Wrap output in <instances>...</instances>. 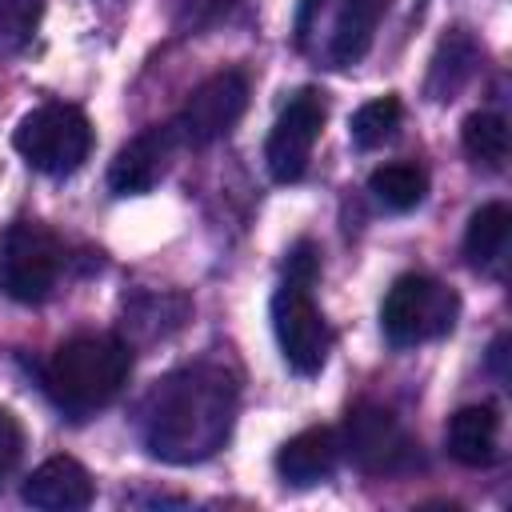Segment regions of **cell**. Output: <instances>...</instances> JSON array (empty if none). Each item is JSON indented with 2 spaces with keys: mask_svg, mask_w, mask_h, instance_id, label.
<instances>
[{
  "mask_svg": "<svg viewBox=\"0 0 512 512\" xmlns=\"http://www.w3.org/2000/svg\"><path fill=\"white\" fill-rule=\"evenodd\" d=\"M236 392L220 368L196 364L152 384L140 408V432L152 456L192 464L212 456L232 428Z\"/></svg>",
  "mask_w": 512,
  "mask_h": 512,
  "instance_id": "1",
  "label": "cell"
},
{
  "mask_svg": "<svg viewBox=\"0 0 512 512\" xmlns=\"http://www.w3.org/2000/svg\"><path fill=\"white\" fill-rule=\"evenodd\" d=\"M128 372H132V348L120 336L100 332V336L64 340L48 356L40 380H44L48 400L60 412L88 416L120 396V388L128 384Z\"/></svg>",
  "mask_w": 512,
  "mask_h": 512,
  "instance_id": "2",
  "label": "cell"
},
{
  "mask_svg": "<svg viewBox=\"0 0 512 512\" xmlns=\"http://www.w3.org/2000/svg\"><path fill=\"white\" fill-rule=\"evenodd\" d=\"M384 8L388 0H300L296 48L324 68H348L372 48Z\"/></svg>",
  "mask_w": 512,
  "mask_h": 512,
  "instance_id": "3",
  "label": "cell"
},
{
  "mask_svg": "<svg viewBox=\"0 0 512 512\" xmlns=\"http://www.w3.org/2000/svg\"><path fill=\"white\" fill-rule=\"evenodd\" d=\"M12 144L36 172L68 176L92 152V124L76 104H40L16 124Z\"/></svg>",
  "mask_w": 512,
  "mask_h": 512,
  "instance_id": "4",
  "label": "cell"
},
{
  "mask_svg": "<svg viewBox=\"0 0 512 512\" xmlns=\"http://www.w3.org/2000/svg\"><path fill=\"white\" fill-rule=\"evenodd\" d=\"M456 316H460V296L424 272H404L380 304V328L396 348L452 332Z\"/></svg>",
  "mask_w": 512,
  "mask_h": 512,
  "instance_id": "5",
  "label": "cell"
},
{
  "mask_svg": "<svg viewBox=\"0 0 512 512\" xmlns=\"http://www.w3.org/2000/svg\"><path fill=\"white\" fill-rule=\"evenodd\" d=\"M64 268V248L60 240L36 224V220H16L0 236V292L16 304H40L52 296L56 280Z\"/></svg>",
  "mask_w": 512,
  "mask_h": 512,
  "instance_id": "6",
  "label": "cell"
},
{
  "mask_svg": "<svg viewBox=\"0 0 512 512\" xmlns=\"http://www.w3.org/2000/svg\"><path fill=\"white\" fill-rule=\"evenodd\" d=\"M248 108V76L240 68H224L212 72L204 84H196L188 92V100L180 104L172 132L180 144H212L220 136H228L236 128V120Z\"/></svg>",
  "mask_w": 512,
  "mask_h": 512,
  "instance_id": "7",
  "label": "cell"
},
{
  "mask_svg": "<svg viewBox=\"0 0 512 512\" xmlns=\"http://www.w3.org/2000/svg\"><path fill=\"white\" fill-rule=\"evenodd\" d=\"M324 116H328V104H324V92H316V88H300L280 108V116L268 132V144H264V164L276 184H296L308 172Z\"/></svg>",
  "mask_w": 512,
  "mask_h": 512,
  "instance_id": "8",
  "label": "cell"
},
{
  "mask_svg": "<svg viewBox=\"0 0 512 512\" xmlns=\"http://www.w3.org/2000/svg\"><path fill=\"white\" fill-rule=\"evenodd\" d=\"M272 332H276V344H280L292 372L312 376V372L324 368L332 336H328V324H324L320 308L308 296V284L284 280L276 288V296H272Z\"/></svg>",
  "mask_w": 512,
  "mask_h": 512,
  "instance_id": "9",
  "label": "cell"
},
{
  "mask_svg": "<svg viewBox=\"0 0 512 512\" xmlns=\"http://www.w3.org/2000/svg\"><path fill=\"white\" fill-rule=\"evenodd\" d=\"M340 452H348L364 472H400L412 460V440L388 408L356 404L344 420Z\"/></svg>",
  "mask_w": 512,
  "mask_h": 512,
  "instance_id": "10",
  "label": "cell"
},
{
  "mask_svg": "<svg viewBox=\"0 0 512 512\" xmlns=\"http://www.w3.org/2000/svg\"><path fill=\"white\" fill-rule=\"evenodd\" d=\"M172 148H176V132L172 124H156V128H144L136 132L112 160L108 168V188L116 196H140L148 188L160 184V176L168 172V160H172Z\"/></svg>",
  "mask_w": 512,
  "mask_h": 512,
  "instance_id": "11",
  "label": "cell"
},
{
  "mask_svg": "<svg viewBox=\"0 0 512 512\" xmlns=\"http://www.w3.org/2000/svg\"><path fill=\"white\" fill-rule=\"evenodd\" d=\"M92 496H96L92 476L72 456H48L20 484V500L40 512H80L92 504Z\"/></svg>",
  "mask_w": 512,
  "mask_h": 512,
  "instance_id": "12",
  "label": "cell"
},
{
  "mask_svg": "<svg viewBox=\"0 0 512 512\" xmlns=\"http://www.w3.org/2000/svg\"><path fill=\"white\" fill-rule=\"evenodd\" d=\"M336 464H340V432L324 428V424L288 436L276 452V472L292 488H308V484L328 480Z\"/></svg>",
  "mask_w": 512,
  "mask_h": 512,
  "instance_id": "13",
  "label": "cell"
},
{
  "mask_svg": "<svg viewBox=\"0 0 512 512\" xmlns=\"http://www.w3.org/2000/svg\"><path fill=\"white\" fill-rule=\"evenodd\" d=\"M444 444H448V456L464 468H484L496 460V448H500V416L492 404H468L460 408L452 420H448V432H444Z\"/></svg>",
  "mask_w": 512,
  "mask_h": 512,
  "instance_id": "14",
  "label": "cell"
},
{
  "mask_svg": "<svg viewBox=\"0 0 512 512\" xmlns=\"http://www.w3.org/2000/svg\"><path fill=\"white\" fill-rule=\"evenodd\" d=\"M476 64H480V48H476V40H472L464 28H452V32L440 40L436 56H432L428 96L440 100V104L452 100V96L476 76Z\"/></svg>",
  "mask_w": 512,
  "mask_h": 512,
  "instance_id": "15",
  "label": "cell"
},
{
  "mask_svg": "<svg viewBox=\"0 0 512 512\" xmlns=\"http://www.w3.org/2000/svg\"><path fill=\"white\" fill-rule=\"evenodd\" d=\"M508 228H512V212L508 204L492 200V204H480L468 220V232H464V256L472 268L488 272L504 260V248H508Z\"/></svg>",
  "mask_w": 512,
  "mask_h": 512,
  "instance_id": "16",
  "label": "cell"
},
{
  "mask_svg": "<svg viewBox=\"0 0 512 512\" xmlns=\"http://www.w3.org/2000/svg\"><path fill=\"white\" fill-rule=\"evenodd\" d=\"M368 192H372L384 208L408 212V208H416V204L424 200V192H428V172L416 168V164H408V160H392V164H380V168L368 176Z\"/></svg>",
  "mask_w": 512,
  "mask_h": 512,
  "instance_id": "17",
  "label": "cell"
},
{
  "mask_svg": "<svg viewBox=\"0 0 512 512\" xmlns=\"http://www.w3.org/2000/svg\"><path fill=\"white\" fill-rule=\"evenodd\" d=\"M460 144L472 164H484L488 172H500L508 164V124L496 112H472L460 124Z\"/></svg>",
  "mask_w": 512,
  "mask_h": 512,
  "instance_id": "18",
  "label": "cell"
},
{
  "mask_svg": "<svg viewBox=\"0 0 512 512\" xmlns=\"http://www.w3.org/2000/svg\"><path fill=\"white\" fill-rule=\"evenodd\" d=\"M400 116H404V108H400L396 96H376V100L360 104L352 112V128H348L352 132V144L364 148V152L388 144L396 136V128H400Z\"/></svg>",
  "mask_w": 512,
  "mask_h": 512,
  "instance_id": "19",
  "label": "cell"
},
{
  "mask_svg": "<svg viewBox=\"0 0 512 512\" xmlns=\"http://www.w3.org/2000/svg\"><path fill=\"white\" fill-rule=\"evenodd\" d=\"M44 16V0H0V56L28 48Z\"/></svg>",
  "mask_w": 512,
  "mask_h": 512,
  "instance_id": "20",
  "label": "cell"
},
{
  "mask_svg": "<svg viewBox=\"0 0 512 512\" xmlns=\"http://www.w3.org/2000/svg\"><path fill=\"white\" fill-rule=\"evenodd\" d=\"M20 456H24V428L8 408H0V480L20 464Z\"/></svg>",
  "mask_w": 512,
  "mask_h": 512,
  "instance_id": "21",
  "label": "cell"
},
{
  "mask_svg": "<svg viewBox=\"0 0 512 512\" xmlns=\"http://www.w3.org/2000/svg\"><path fill=\"white\" fill-rule=\"evenodd\" d=\"M316 272H320V256H316V244H312V240H300V244H292L288 260H284V280H296V284H308V288H312Z\"/></svg>",
  "mask_w": 512,
  "mask_h": 512,
  "instance_id": "22",
  "label": "cell"
}]
</instances>
